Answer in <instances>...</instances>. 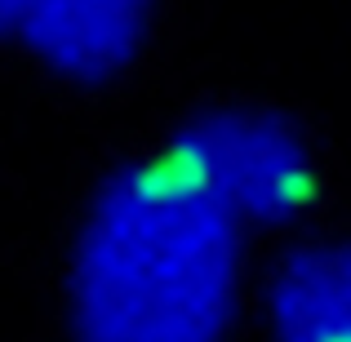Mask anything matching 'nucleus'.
<instances>
[{"label": "nucleus", "mask_w": 351, "mask_h": 342, "mask_svg": "<svg viewBox=\"0 0 351 342\" xmlns=\"http://www.w3.org/2000/svg\"><path fill=\"white\" fill-rule=\"evenodd\" d=\"M152 32V0H23L18 40L71 85L116 80Z\"/></svg>", "instance_id": "7ed1b4c3"}, {"label": "nucleus", "mask_w": 351, "mask_h": 342, "mask_svg": "<svg viewBox=\"0 0 351 342\" xmlns=\"http://www.w3.org/2000/svg\"><path fill=\"white\" fill-rule=\"evenodd\" d=\"M18 18H23V0H0V40L18 32Z\"/></svg>", "instance_id": "20e7f679"}, {"label": "nucleus", "mask_w": 351, "mask_h": 342, "mask_svg": "<svg viewBox=\"0 0 351 342\" xmlns=\"http://www.w3.org/2000/svg\"><path fill=\"white\" fill-rule=\"evenodd\" d=\"M236 227L169 151L116 169L71 245L76 342H214L236 298Z\"/></svg>", "instance_id": "f257e3e1"}, {"label": "nucleus", "mask_w": 351, "mask_h": 342, "mask_svg": "<svg viewBox=\"0 0 351 342\" xmlns=\"http://www.w3.org/2000/svg\"><path fill=\"white\" fill-rule=\"evenodd\" d=\"M169 156L236 223L280 218L307 196V164L280 125L254 112H205L178 129Z\"/></svg>", "instance_id": "f03ea898"}]
</instances>
